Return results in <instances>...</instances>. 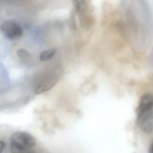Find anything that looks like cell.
<instances>
[{"label":"cell","mask_w":153,"mask_h":153,"mask_svg":"<svg viewBox=\"0 0 153 153\" xmlns=\"http://www.w3.org/2000/svg\"><path fill=\"white\" fill-rule=\"evenodd\" d=\"M57 81H58V76L56 74H48L38 82V84L35 87L34 92L36 94H40V93L46 92V91H49L50 89H52Z\"/></svg>","instance_id":"3957f363"},{"label":"cell","mask_w":153,"mask_h":153,"mask_svg":"<svg viewBox=\"0 0 153 153\" xmlns=\"http://www.w3.org/2000/svg\"><path fill=\"white\" fill-rule=\"evenodd\" d=\"M0 30L2 34L8 39L15 40L22 38L23 30L14 20H6L1 23Z\"/></svg>","instance_id":"7a4b0ae2"},{"label":"cell","mask_w":153,"mask_h":153,"mask_svg":"<svg viewBox=\"0 0 153 153\" xmlns=\"http://www.w3.org/2000/svg\"><path fill=\"white\" fill-rule=\"evenodd\" d=\"M35 138L25 132H15L10 138V151L12 153H30V150L36 147Z\"/></svg>","instance_id":"6da1fadb"},{"label":"cell","mask_w":153,"mask_h":153,"mask_svg":"<svg viewBox=\"0 0 153 153\" xmlns=\"http://www.w3.org/2000/svg\"><path fill=\"white\" fill-rule=\"evenodd\" d=\"M149 153H153V143H152V145L149 148Z\"/></svg>","instance_id":"52a82bcc"},{"label":"cell","mask_w":153,"mask_h":153,"mask_svg":"<svg viewBox=\"0 0 153 153\" xmlns=\"http://www.w3.org/2000/svg\"><path fill=\"white\" fill-rule=\"evenodd\" d=\"M0 146H1V148H0V153H3L4 151V147H5V143H4V141H0Z\"/></svg>","instance_id":"8992f818"},{"label":"cell","mask_w":153,"mask_h":153,"mask_svg":"<svg viewBox=\"0 0 153 153\" xmlns=\"http://www.w3.org/2000/svg\"><path fill=\"white\" fill-rule=\"evenodd\" d=\"M153 109V95L151 93H146L142 96L138 108H137V117H141L151 113Z\"/></svg>","instance_id":"277c9868"},{"label":"cell","mask_w":153,"mask_h":153,"mask_svg":"<svg viewBox=\"0 0 153 153\" xmlns=\"http://www.w3.org/2000/svg\"></svg>","instance_id":"ba28073f"},{"label":"cell","mask_w":153,"mask_h":153,"mask_svg":"<svg viewBox=\"0 0 153 153\" xmlns=\"http://www.w3.org/2000/svg\"><path fill=\"white\" fill-rule=\"evenodd\" d=\"M56 52V48H50V49H47V50H45V51L40 53L39 60L43 61V62L48 61V60L53 58V56H55Z\"/></svg>","instance_id":"5b68a950"}]
</instances>
